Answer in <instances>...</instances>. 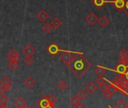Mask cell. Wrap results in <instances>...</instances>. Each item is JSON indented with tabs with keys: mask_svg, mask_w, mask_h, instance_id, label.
I'll return each mask as SVG.
<instances>
[{
	"mask_svg": "<svg viewBox=\"0 0 128 108\" xmlns=\"http://www.w3.org/2000/svg\"><path fill=\"white\" fill-rule=\"evenodd\" d=\"M106 71H107V70L105 67H101V66H96V67L94 70L95 73L99 76H102L106 73Z\"/></svg>",
	"mask_w": 128,
	"mask_h": 108,
	"instance_id": "obj_14",
	"label": "cell"
},
{
	"mask_svg": "<svg viewBox=\"0 0 128 108\" xmlns=\"http://www.w3.org/2000/svg\"><path fill=\"white\" fill-rule=\"evenodd\" d=\"M11 86H0V95L4 94L6 92L10 91Z\"/></svg>",
	"mask_w": 128,
	"mask_h": 108,
	"instance_id": "obj_26",
	"label": "cell"
},
{
	"mask_svg": "<svg viewBox=\"0 0 128 108\" xmlns=\"http://www.w3.org/2000/svg\"><path fill=\"white\" fill-rule=\"evenodd\" d=\"M108 84L106 83V82H104L102 83H101L100 85V89L102 91V92H105L108 90Z\"/></svg>",
	"mask_w": 128,
	"mask_h": 108,
	"instance_id": "obj_27",
	"label": "cell"
},
{
	"mask_svg": "<svg viewBox=\"0 0 128 108\" xmlns=\"http://www.w3.org/2000/svg\"><path fill=\"white\" fill-rule=\"evenodd\" d=\"M91 2L94 4V6L99 9H102V6L105 5V3H107L106 0H92Z\"/></svg>",
	"mask_w": 128,
	"mask_h": 108,
	"instance_id": "obj_15",
	"label": "cell"
},
{
	"mask_svg": "<svg viewBox=\"0 0 128 108\" xmlns=\"http://www.w3.org/2000/svg\"><path fill=\"white\" fill-rule=\"evenodd\" d=\"M112 93H110L108 91H105V92H103V97H105V99H106V100H109L112 97Z\"/></svg>",
	"mask_w": 128,
	"mask_h": 108,
	"instance_id": "obj_34",
	"label": "cell"
},
{
	"mask_svg": "<svg viewBox=\"0 0 128 108\" xmlns=\"http://www.w3.org/2000/svg\"><path fill=\"white\" fill-rule=\"evenodd\" d=\"M96 83H97L98 85H100L101 83L106 82V80H105V79L102 78V76H99V77L96 79Z\"/></svg>",
	"mask_w": 128,
	"mask_h": 108,
	"instance_id": "obj_35",
	"label": "cell"
},
{
	"mask_svg": "<svg viewBox=\"0 0 128 108\" xmlns=\"http://www.w3.org/2000/svg\"><path fill=\"white\" fill-rule=\"evenodd\" d=\"M36 105L38 106L39 108H54V103H50L48 99H46L44 97L40 99L38 101L36 102Z\"/></svg>",
	"mask_w": 128,
	"mask_h": 108,
	"instance_id": "obj_3",
	"label": "cell"
},
{
	"mask_svg": "<svg viewBox=\"0 0 128 108\" xmlns=\"http://www.w3.org/2000/svg\"><path fill=\"white\" fill-rule=\"evenodd\" d=\"M51 24V26L54 27V29H58L59 27H60L62 24V21H61L59 18H54L51 22L50 23Z\"/></svg>",
	"mask_w": 128,
	"mask_h": 108,
	"instance_id": "obj_13",
	"label": "cell"
},
{
	"mask_svg": "<svg viewBox=\"0 0 128 108\" xmlns=\"http://www.w3.org/2000/svg\"><path fill=\"white\" fill-rule=\"evenodd\" d=\"M36 18L40 22H45L49 18V14L44 9H41L36 15Z\"/></svg>",
	"mask_w": 128,
	"mask_h": 108,
	"instance_id": "obj_7",
	"label": "cell"
},
{
	"mask_svg": "<svg viewBox=\"0 0 128 108\" xmlns=\"http://www.w3.org/2000/svg\"><path fill=\"white\" fill-rule=\"evenodd\" d=\"M24 83H25V85H26V87H28V88H32V87L36 84V81H35L34 79L32 78V77H27V78L26 79Z\"/></svg>",
	"mask_w": 128,
	"mask_h": 108,
	"instance_id": "obj_20",
	"label": "cell"
},
{
	"mask_svg": "<svg viewBox=\"0 0 128 108\" xmlns=\"http://www.w3.org/2000/svg\"><path fill=\"white\" fill-rule=\"evenodd\" d=\"M0 84L2 85V86H11L12 85V80L10 79L9 77L5 76L2 79V80L0 81Z\"/></svg>",
	"mask_w": 128,
	"mask_h": 108,
	"instance_id": "obj_19",
	"label": "cell"
},
{
	"mask_svg": "<svg viewBox=\"0 0 128 108\" xmlns=\"http://www.w3.org/2000/svg\"><path fill=\"white\" fill-rule=\"evenodd\" d=\"M75 54L76 53L71 52L69 51H62L60 55V59L66 65L70 61V60L72 58V57L75 55Z\"/></svg>",
	"mask_w": 128,
	"mask_h": 108,
	"instance_id": "obj_2",
	"label": "cell"
},
{
	"mask_svg": "<svg viewBox=\"0 0 128 108\" xmlns=\"http://www.w3.org/2000/svg\"><path fill=\"white\" fill-rule=\"evenodd\" d=\"M70 103H71V104H72V106H75V105H76L78 102H79L80 100L78 99V97H77L76 96H72V97L70 98Z\"/></svg>",
	"mask_w": 128,
	"mask_h": 108,
	"instance_id": "obj_31",
	"label": "cell"
},
{
	"mask_svg": "<svg viewBox=\"0 0 128 108\" xmlns=\"http://www.w3.org/2000/svg\"><path fill=\"white\" fill-rule=\"evenodd\" d=\"M114 108H128V104L123 99H120L114 104Z\"/></svg>",
	"mask_w": 128,
	"mask_h": 108,
	"instance_id": "obj_18",
	"label": "cell"
},
{
	"mask_svg": "<svg viewBox=\"0 0 128 108\" xmlns=\"http://www.w3.org/2000/svg\"><path fill=\"white\" fill-rule=\"evenodd\" d=\"M85 90L90 94H93L97 90V85L94 82H89L85 85Z\"/></svg>",
	"mask_w": 128,
	"mask_h": 108,
	"instance_id": "obj_10",
	"label": "cell"
},
{
	"mask_svg": "<svg viewBox=\"0 0 128 108\" xmlns=\"http://www.w3.org/2000/svg\"><path fill=\"white\" fill-rule=\"evenodd\" d=\"M42 30L45 33L49 34V33H52V32H53V30H54V27L51 26V24H49V23H46V24H44L42 26Z\"/></svg>",
	"mask_w": 128,
	"mask_h": 108,
	"instance_id": "obj_16",
	"label": "cell"
},
{
	"mask_svg": "<svg viewBox=\"0 0 128 108\" xmlns=\"http://www.w3.org/2000/svg\"><path fill=\"white\" fill-rule=\"evenodd\" d=\"M110 3L114 5V6L118 12H123L124 6V0H113V1H112Z\"/></svg>",
	"mask_w": 128,
	"mask_h": 108,
	"instance_id": "obj_11",
	"label": "cell"
},
{
	"mask_svg": "<svg viewBox=\"0 0 128 108\" xmlns=\"http://www.w3.org/2000/svg\"><path fill=\"white\" fill-rule=\"evenodd\" d=\"M98 22H99V24L100 25V27H106L108 26V24L110 23V21L106 16H102L98 20Z\"/></svg>",
	"mask_w": 128,
	"mask_h": 108,
	"instance_id": "obj_12",
	"label": "cell"
},
{
	"mask_svg": "<svg viewBox=\"0 0 128 108\" xmlns=\"http://www.w3.org/2000/svg\"><path fill=\"white\" fill-rule=\"evenodd\" d=\"M58 88L60 89V90H66L67 88H68V84L66 82H64V81H61L58 83Z\"/></svg>",
	"mask_w": 128,
	"mask_h": 108,
	"instance_id": "obj_23",
	"label": "cell"
},
{
	"mask_svg": "<svg viewBox=\"0 0 128 108\" xmlns=\"http://www.w3.org/2000/svg\"><path fill=\"white\" fill-rule=\"evenodd\" d=\"M23 53L25 55V57H32L34 54H36V49L33 48L32 45L28 44L23 49Z\"/></svg>",
	"mask_w": 128,
	"mask_h": 108,
	"instance_id": "obj_5",
	"label": "cell"
},
{
	"mask_svg": "<svg viewBox=\"0 0 128 108\" xmlns=\"http://www.w3.org/2000/svg\"><path fill=\"white\" fill-rule=\"evenodd\" d=\"M14 104L16 106V107L18 108H22L25 104H26V102L25 100L21 97H18L14 101Z\"/></svg>",
	"mask_w": 128,
	"mask_h": 108,
	"instance_id": "obj_17",
	"label": "cell"
},
{
	"mask_svg": "<svg viewBox=\"0 0 128 108\" xmlns=\"http://www.w3.org/2000/svg\"><path fill=\"white\" fill-rule=\"evenodd\" d=\"M7 108H10V107H7Z\"/></svg>",
	"mask_w": 128,
	"mask_h": 108,
	"instance_id": "obj_41",
	"label": "cell"
},
{
	"mask_svg": "<svg viewBox=\"0 0 128 108\" xmlns=\"http://www.w3.org/2000/svg\"><path fill=\"white\" fill-rule=\"evenodd\" d=\"M60 47L55 42L50 43L48 47V52L50 56H56L60 52Z\"/></svg>",
	"mask_w": 128,
	"mask_h": 108,
	"instance_id": "obj_4",
	"label": "cell"
},
{
	"mask_svg": "<svg viewBox=\"0 0 128 108\" xmlns=\"http://www.w3.org/2000/svg\"><path fill=\"white\" fill-rule=\"evenodd\" d=\"M20 59L19 54L15 50H12L8 54V62H18Z\"/></svg>",
	"mask_w": 128,
	"mask_h": 108,
	"instance_id": "obj_6",
	"label": "cell"
},
{
	"mask_svg": "<svg viewBox=\"0 0 128 108\" xmlns=\"http://www.w3.org/2000/svg\"><path fill=\"white\" fill-rule=\"evenodd\" d=\"M124 78H125V79H126L128 81V70H127V71L125 73V74H124Z\"/></svg>",
	"mask_w": 128,
	"mask_h": 108,
	"instance_id": "obj_38",
	"label": "cell"
},
{
	"mask_svg": "<svg viewBox=\"0 0 128 108\" xmlns=\"http://www.w3.org/2000/svg\"><path fill=\"white\" fill-rule=\"evenodd\" d=\"M0 108H7L6 104V103H0Z\"/></svg>",
	"mask_w": 128,
	"mask_h": 108,
	"instance_id": "obj_37",
	"label": "cell"
},
{
	"mask_svg": "<svg viewBox=\"0 0 128 108\" xmlns=\"http://www.w3.org/2000/svg\"><path fill=\"white\" fill-rule=\"evenodd\" d=\"M98 18H97V16L94 14V13H93V12H90V13H89L88 14V15L86 17V18H85V21H86V22L89 24V25H90V26H93V25H94L97 21H98Z\"/></svg>",
	"mask_w": 128,
	"mask_h": 108,
	"instance_id": "obj_8",
	"label": "cell"
},
{
	"mask_svg": "<svg viewBox=\"0 0 128 108\" xmlns=\"http://www.w3.org/2000/svg\"><path fill=\"white\" fill-rule=\"evenodd\" d=\"M114 70L118 73L119 75H124L125 73L128 70V65L122 64H118L114 68Z\"/></svg>",
	"mask_w": 128,
	"mask_h": 108,
	"instance_id": "obj_9",
	"label": "cell"
},
{
	"mask_svg": "<svg viewBox=\"0 0 128 108\" xmlns=\"http://www.w3.org/2000/svg\"><path fill=\"white\" fill-rule=\"evenodd\" d=\"M119 55L120 58H125L128 56V51L125 49V48H122L120 51H119Z\"/></svg>",
	"mask_w": 128,
	"mask_h": 108,
	"instance_id": "obj_28",
	"label": "cell"
},
{
	"mask_svg": "<svg viewBox=\"0 0 128 108\" xmlns=\"http://www.w3.org/2000/svg\"><path fill=\"white\" fill-rule=\"evenodd\" d=\"M118 64H122L128 65V56L125 57V58H120V60H119Z\"/></svg>",
	"mask_w": 128,
	"mask_h": 108,
	"instance_id": "obj_32",
	"label": "cell"
},
{
	"mask_svg": "<svg viewBox=\"0 0 128 108\" xmlns=\"http://www.w3.org/2000/svg\"><path fill=\"white\" fill-rule=\"evenodd\" d=\"M33 59H32V57H26L25 58H24V63L26 64V65H28V66H30V65H31L32 63H33Z\"/></svg>",
	"mask_w": 128,
	"mask_h": 108,
	"instance_id": "obj_29",
	"label": "cell"
},
{
	"mask_svg": "<svg viewBox=\"0 0 128 108\" xmlns=\"http://www.w3.org/2000/svg\"><path fill=\"white\" fill-rule=\"evenodd\" d=\"M8 67L12 70H15L18 68L19 64H18V62H9Z\"/></svg>",
	"mask_w": 128,
	"mask_h": 108,
	"instance_id": "obj_25",
	"label": "cell"
},
{
	"mask_svg": "<svg viewBox=\"0 0 128 108\" xmlns=\"http://www.w3.org/2000/svg\"><path fill=\"white\" fill-rule=\"evenodd\" d=\"M74 107H75V108H84V104H83L82 103H81V102L79 101V102H78V103L74 106Z\"/></svg>",
	"mask_w": 128,
	"mask_h": 108,
	"instance_id": "obj_36",
	"label": "cell"
},
{
	"mask_svg": "<svg viewBox=\"0 0 128 108\" xmlns=\"http://www.w3.org/2000/svg\"><path fill=\"white\" fill-rule=\"evenodd\" d=\"M8 101V96L5 95V94H2L1 97H0V102H1L2 103H7Z\"/></svg>",
	"mask_w": 128,
	"mask_h": 108,
	"instance_id": "obj_30",
	"label": "cell"
},
{
	"mask_svg": "<svg viewBox=\"0 0 128 108\" xmlns=\"http://www.w3.org/2000/svg\"><path fill=\"white\" fill-rule=\"evenodd\" d=\"M124 6L123 12L128 16V0H124Z\"/></svg>",
	"mask_w": 128,
	"mask_h": 108,
	"instance_id": "obj_33",
	"label": "cell"
},
{
	"mask_svg": "<svg viewBox=\"0 0 128 108\" xmlns=\"http://www.w3.org/2000/svg\"><path fill=\"white\" fill-rule=\"evenodd\" d=\"M79 1H83V0H79Z\"/></svg>",
	"mask_w": 128,
	"mask_h": 108,
	"instance_id": "obj_40",
	"label": "cell"
},
{
	"mask_svg": "<svg viewBox=\"0 0 128 108\" xmlns=\"http://www.w3.org/2000/svg\"><path fill=\"white\" fill-rule=\"evenodd\" d=\"M22 108H30V106H28V105L26 103V104H25V105H24V106Z\"/></svg>",
	"mask_w": 128,
	"mask_h": 108,
	"instance_id": "obj_39",
	"label": "cell"
},
{
	"mask_svg": "<svg viewBox=\"0 0 128 108\" xmlns=\"http://www.w3.org/2000/svg\"><path fill=\"white\" fill-rule=\"evenodd\" d=\"M112 1H113V0H112Z\"/></svg>",
	"mask_w": 128,
	"mask_h": 108,
	"instance_id": "obj_42",
	"label": "cell"
},
{
	"mask_svg": "<svg viewBox=\"0 0 128 108\" xmlns=\"http://www.w3.org/2000/svg\"><path fill=\"white\" fill-rule=\"evenodd\" d=\"M66 66L78 78H80L91 67V64L82 55V54L76 53Z\"/></svg>",
	"mask_w": 128,
	"mask_h": 108,
	"instance_id": "obj_1",
	"label": "cell"
},
{
	"mask_svg": "<svg viewBox=\"0 0 128 108\" xmlns=\"http://www.w3.org/2000/svg\"><path fill=\"white\" fill-rule=\"evenodd\" d=\"M118 90V89L117 86H116L115 85L111 83L110 85H108V90H107V91H108L110 93H112V94H114Z\"/></svg>",
	"mask_w": 128,
	"mask_h": 108,
	"instance_id": "obj_22",
	"label": "cell"
},
{
	"mask_svg": "<svg viewBox=\"0 0 128 108\" xmlns=\"http://www.w3.org/2000/svg\"><path fill=\"white\" fill-rule=\"evenodd\" d=\"M76 97H78V99L79 100H84V99L87 97V94H86V93H85L84 91L80 90V91L77 93Z\"/></svg>",
	"mask_w": 128,
	"mask_h": 108,
	"instance_id": "obj_21",
	"label": "cell"
},
{
	"mask_svg": "<svg viewBox=\"0 0 128 108\" xmlns=\"http://www.w3.org/2000/svg\"><path fill=\"white\" fill-rule=\"evenodd\" d=\"M46 99H48L50 103H54L56 101V97L54 96V95H53V94H48V95H44V96Z\"/></svg>",
	"mask_w": 128,
	"mask_h": 108,
	"instance_id": "obj_24",
	"label": "cell"
}]
</instances>
